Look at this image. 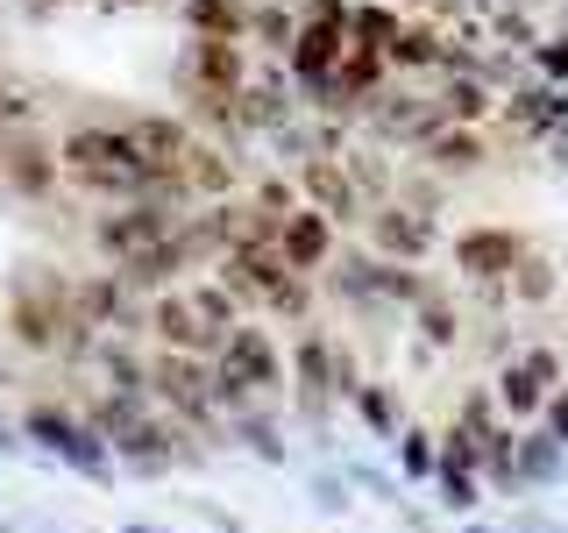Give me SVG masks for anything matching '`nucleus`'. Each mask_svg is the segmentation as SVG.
I'll use <instances>...</instances> for the list:
<instances>
[{
	"instance_id": "obj_33",
	"label": "nucleus",
	"mask_w": 568,
	"mask_h": 533,
	"mask_svg": "<svg viewBox=\"0 0 568 533\" xmlns=\"http://www.w3.org/2000/svg\"><path fill=\"white\" fill-rule=\"evenodd\" d=\"M505 299H519V306H547V299H555V263H547L540 249H526V257L511 263V278H505Z\"/></svg>"
},
{
	"instance_id": "obj_12",
	"label": "nucleus",
	"mask_w": 568,
	"mask_h": 533,
	"mask_svg": "<svg viewBox=\"0 0 568 533\" xmlns=\"http://www.w3.org/2000/svg\"><path fill=\"white\" fill-rule=\"evenodd\" d=\"M171 86H178V100L185 93H242L248 86V43H200L192 36L185 58L171 64Z\"/></svg>"
},
{
	"instance_id": "obj_19",
	"label": "nucleus",
	"mask_w": 568,
	"mask_h": 533,
	"mask_svg": "<svg viewBox=\"0 0 568 533\" xmlns=\"http://www.w3.org/2000/svg\"><path fill=\"white\" fill-rule=\"evenodd\" d=\"M178 178H185L192 207H213V200H235V192H242V164L221 150V142H206V135H192V150H185V164H178Z\"/></svg>"
},
{
	"instance_id": "obj_15",
	"label": "nucleus",
	"mask_w": 568,
	"mask_h": 533,
	"mask_svg": "<svg viewBox=\"0 0 568 533\" xmlns=\"http://www.w3.org/2000/svg\"><path fill=\"white\" fill-rule=\"evenodd\" d=\"M292 185H298V207H313V213H327L334 228H363V200H355V185H348V171H342V157H306V164L292 171Z\"/></svg>"
},
{
	"instance_id": "obj_34",
	"label": "nucleus",
	"mask_w": 568,
	"mask_h": 533,
	"mask_svg": "<svg viewBox=\"0 0 568 533\" xmlns=\"http://www.w3.org/2000/svg\"><path fill=\"white\" fill-rule=\"evenodd\" d=\"M390 200H398V207H413L419 221H440V200H448V178H434L426 164H413V171H398Z\"/></svg>"
},
{
	"instance_id": "obj_10",
	"label": "nucleus",
	"mask_w": 568,
	"mask_h": 533,
	"mask_svg": "<svg viewBox=\"0 0 568 533\" xmlns=\"http://www.w3.org/2000/svg\"><path fill=\"white\" fill-rule=\"evenodd\" d=\"M284 370H292V391H298V420L327 434V413H334V334L327 328H298Z\"/></svg>"
},
{
	"instance_id": "obj_41",
	"label": "nucleus",
	"mask_w": 568,
	"mask_h": 533,
	"mask_svg": "<svg viewBox=\"0 0 568 533\" xmlns=\"http://www.w3.org/2000/svg\"><path fill=\"white\" fill-rule=\"evenodd\" d=\"M248 207L271 213V221H284V213H298V185H292V178H277V171H263L256 185H248Z\"/></svg>"
},
{
	"instance_id": "obj_53",
	"label": "nucleus",
	"mask_w": 568,
	"mask_h": 533,
	"mask_svg": "<svg viewBox=\"0 0 568 533\" xmlns=\"http://www.w3.org/2000/svg\"><path fill=\"white\" fill-rule=\"evenodd\" d=\"M114 8H150V0H114Z\"/></svg>"
},
{
	"instance_id": "obj_7",
	"label": "nucleus",
	"mask_w": 568,
	"mask_h": 533,
	"mask_svg": "<svg viewBox=\"0 0 568 533\" xmlns=\"http://www.w3.org/2000/svg\"><path fill=\"white\" fill-rule=\"evenodd\" d=\"M58 185H64L58 142H50V135H36L29 121L0 135V192H14V200L43 207V200H58Z\"/></svg>"
},
{
	"instance_id": "obj_21",
	"label": "nucleus",
	"mask_w": 568,
	"mask_h": 533,
	"mask_svg": "<svg viewBox=\"0 0 568 533\" xmlns=\"http://www.w3.org/2000/svg\"><path fill=\"white\" fill-rule=\"evenodd\" d=\"M121 129H129V142L142 150V171H178L185 150H192L185 114H135V121H121Z\"/></svg>"
},
{
	"instance_id": "obj_44",
	"label": "nucleus",
	"mask_w": 568,
	"mask_h": 533,
	"mask_svg": "<svg viewBox=\"0 0 568 533\" xmlns=\"http://www.w3.org/2000/svg\"><path fill=\"white\" fill-rule=\"evenodd\" d=\"M29 86L22 79H0V129H22V121H29Z\"/></svg>"
},
{
	"instance_id": "obj_30",
	"label": "nucleus",
	"mask_w": 568,
	"mask_h": 533,
	"mask_svg": "<svg viewBox=\"0 0 568 533\" xmlns=\"http://www.w3.org/2000/svg\"><path fill=\"white\" fill-rule=\"evenodd\" d=\"M405 29V8L398 0H355L348 8V43H369V50H390Z\"/></svg>"
},
{
	"instance_id": "obj_51",
	"label": "nucleus",
	"mask_w": 568,
	"mask_h": 533,
	"mask_svg": "<svg viewBox=\"0 0 568 533\" xmlns=\"http://www.w3.org/2000/svg\"><path fill=\"white\" fill-rule=\"evenodd\" d=\"M462 533H505V526H462Z\"/></svg>"
},
{
	"instance_id": "obj_39",
	"label": "nucleus",
	"mask_w": 568,
	"mask_h": 533,
	"mask_svg": "<svg viewBox=\"0 0 568 533\" xmlns=\"http://www.w3.org/2000/svg\"><path fill=\"white\" fill-rule=\"evenodd\" d=\"M306 497L327 512V520H348V512H355V484H348V470H334V462L306 476Z\"/></svg>"
},
{
	"instance_id": "obj_20",
	"label": "nucleus",
	"mask_w": 568,
	"mask_h": 533,
	"mask_svg": "<svg viewBox=\"0 0 568 533\" xmlns=\"http://www.w3.org/2000/svg\"><path fill=\"white\" fill-rule=\"evenodd\" d=\"M185 271H200V263H192V249L178 242V228H171V235H164V242H150L135 263H121V284H129L135 299H156V292H171V284L185 278Z\"/></svg>"
},
{
	"instance_id": "obj_35",
	"label": "nucleus",
	"mask_w": 568,
	"mask_h": 533,
	"mask_svg": "<svg viewBox=\"0 0 568 533\" xmlns=\"http://www.w3.org/2000/svg\"><path fill=\"white\" fill-rule=\"evenodd\" d=\"M426 484H434V497H440V505H448V512H476V505H484V476H476V470H462V462H434V476H426Z\"/></svg>"
},
{
	"instance_id": "obj_3",
	"label": "nucleus",
	"mask_w": 568,
	"mask_h": 533,
	"mask_svg": "<svg viewBox=\"0 0 568 533\" xmlns=\"http://www.w3.org/2000/svg\"><path fill=\"white\" fill-rule=\"evenodd\" d=\"M206 370H213V384H227V391H242V399H277V391H292V370H284V349H277V334L263 328V320H242V328H227L221 334V349L206 355Z\"/></svg>"
},
{
	"instance_id": "obj_52",
	"label": "nucleus",
	"mask_w": 568,
	"mask_h": 533,
	"mask_svg": "<svg viewBox=\"0 0 568 533\" xmlns=\"http://www.w3.org/2000/svg\"><path fill=\"white\" fill-rule=\"evenodd\" d=\"M129 533H164V526H142V520H135V526H129Z\"/></svg>"
},
{
	"instance_id": "obj_28",
	"label": "nucleus",
	"mask_w": 568,
	"mask_h": 533,
	"mask_svg": "<svg viewBox=\"0 0 568 533\" xmlns=\"http://www.w3.org/2000/svg\"><path fill=\"white\" fill-rule=\"evenodd\" d=\"M221 426H227V441H242V449H248V455H263L271 470H277L284 455H292V441H284V426H277L271 413H263V405H242V413H235V420H221Z\"/></svg>"
},
{
	"instance_id": "obj_46",
	"label": "nucleus",
	"mask_w": 568,
	"mask_h": 533,
	"mask_svg": "<svg viewBox=\"0 0 568 533\" xmlns=\"http://www.w3.org/2000/svg\"><path fill=\"white\" fill-rule=\"evenodd\" d=\"M398 8H413L419 22H440V29H455V22H462V0H398Z\"/></svg>"
},
{
	"instance_id": "obj_55",
	"label": "nucleus",
	"mask_w": 568,
	"mask_h": 533,
	"mask_svg": "<svg viewBox=\"0 0 568 533\" xmlns=\"http://www.w3.org/2000/svg\"><path fill=\"white\" fill-rule=\"evenodd\" d=\"M36 8H64V0H36Z\"/></svg>"
},
{
	"instance_id": "obj_43",
	"label": "nucleus",
	"mask_w": 568,
	"mask_h": 533,
	"mask_svg": "<svg viewBox=\"0 0 568 533\" xmlns=\"http://www.w3.org/2000/svg\"><path fill=\"white\" fill-rule=\"evenodd\" d=\"M369 378H363V355H355L348 342H334V399H355Z\"/></svg>"
},
{
	"instance_id": "obj_47",
	"label": "nucleus",
	"mask_w": 568,
	"mask_h": 533,
	"mask_svg": "<svg viewBox=\"0 0 568 533\" xmlns=\"http://www.w3.org/2000/svg\"><path fill=\"white\" fill-rule=\"evenodd\" d=\"M540 426H547V434H555L561 449H568V384H561V391H547V405H540Z\"/></svg>"
},
{
	"instance_id": "obj_23",
	"label": "nucleus",
	"mask_w": 568,
	"mask_h": 533,
	"mask_svg": "<svg viewBox=\"0 0 568 533\" xmlns=\"http://www.w3.org/2000/svg\"><path fill=\"white\" fill-rule=\"evenodd\" d=\"M434 100L448 107L455 129H484V121L497 114V93L476 79V71H448V79H434Z\"/></svg>"
},
{
	"instance_id": "obj_31",
	"label": "nucleus",
	"mask_w": 568,
	"mask_h": 533,
	"mask_svg": "<svg viewBox=\"0 0 568 533\" xmlns=\"http://www.w3.org/2000/svg\"><path fill=\"white\" fill-rule=\"evenodd\" d=\"M248 43H263V58H284V50L298 43V8L256 0V8H248Z\"/></svg>"
},
{
	"instance_id": "obj_6",
	"label": "nucleus",
	"mask_w": 568,
	"mask_h": 533,
	"mask_svg": "<svg viewBox=\"0 0 568 533\" xmlns=\"http://www.w3.org/2000/svg\"><path fill=\"white\" fill-rule=\"evenodd\" d=\"M178 221H185V213L164 207V200H129V207L100 213V221L85 228V235H93V257L106 263V271H121V263H135L150 242H164Z\"/></svg>"
},
{
	"instance_id": "obj_40",
	"label": "nucleus",
	"mask_w": 568,
	"mask_h": 533,
	"mask_svg": "<svg viewBox=\"0 0 568 533\" xmlns=\"http://www.w3.org/2000/svg\"><path fill=\"white\" fill-rule=\"evenodd\" d=\"M455 426H462V434H476V441H484L490 426H505V413H497V399H490V384H469V391H462Z\"/></svg>"
},
{
	"instance_id": "obj_4",
	"label": "nucleus",
	"mask_w": 568,
	"mask_h": 533,
	"mask_svg": "<svg viewBox=\"0 0 568 533\" xmlns=\"http://www.w3.org/2000/svg\"><path fill=\"white\" fill-rule=\"evenodd\" d=\"M363 142H377V150H426L440 129H448V107H440L426 86H405V79H390L384 93H369L363 100Z\"/></svg>"
},
{
	"instance_id": "obj_2",
	"label": "nucleus",
	"mask_w": 568,
	"mask_h": 533,
	"mask_svg": "<svg viewBox=\"0 0 568 533\" xmlns=\"http://www.w3.org/2000/svg\"><path fill=\"white\" fill-rule=\"evenodd\" d=\"M0 320H8V342L29 355H58L64 328H71V278L50 257H22L8 278V299H0Z\"/></svg>"
},
{
	"instance_id": "obj_14",
	"label": "nucleus",
	"mask_w": 568,
	"mask_h": 533,
	"mask_svg": "<svg viewBox=\"0 0 568 533\" xmlns=\"http://www.w3.org/2000/svg\"><path fill=\"white\" fill-rule=\"evenodd\" d=\"M142 334H150V349H171V355H213V349H221V334H213L206 320L192 313L185 284H171V292L150 299V313H142Z\"/></svg>"
},
{
	"instance_id": "obj_16",
	"label": "nucleus",
	"mask_w": 568,
	"mask_h": 533,
	"mask_svg": "<svg viewBox=\"0 0 568 533\" xmlns=\"http://www.w3.org/2000/svg\"><path fill=\"white\" fill-rule=\"evenodd\" d=\"M334 249H342V228H334L327 213L298 207V213H284V221H277V257H284V271H292V278H320Z\"/></svg>"
},
{
	"instance_id": "obj_29",
	"label": "nucleus",
	"mask_w": 568,
	"mask_h": 533,
	"mask_svg": "<svg viewBox=\"0 0 568 533\" xmlns=\"http://www.w3.org/2000/svg\"><path fill=\"white\" fill-rule=\"evenodd\" d=\"M348 405H355V420H363L377 441H398V434H405V399H398V384H377V378H369Z\"/></svg>"
},
{
	"instance_id": "obj_13",
	"label": "nucleus",
	"mask_w": 568,
	"mask_h": 533,
	"mask_svg": "<svg viewBox=\"0 0 568 533\" xmlns=\"http://www.w3.org/2000/svg\"><path fill=\"white\" fill-rule=\"evenodd\" d=\"M363 235H369V257H384V263H419L434 257V235H440V221H419L413 207H398V200H384V207H369L363 213Z\"/></svg>"
},
{
	"instance_id": "obj_11",
	"label": "nucleus",
	"mask_w": 568,
	"mask_h": 533,
	"mask_svg": "<svg viewBox=\"0 0 568 533\" xmlns=\"http://www.w3.org/2000/svg\"><path fill=\"white\" fill-rule=\"evenodd\" d=\"M284 278H292V271H284L277 242H235L221 263H213V284H221L242 313H263V299H271Z\"/></svg>"
},
{
	"instance_id": "obj_5",
	"label": "nucleus",
	"mask_w": 568,
	"mask_h": 533,
	"mask_svg": "<svg viewBox=\"0 0 568 533\" xmlns=\"http://www.w3.org/2000/svg\"><path fill=\"white\" fill-rule=\"evenodd\" d=\"M22 434H29L43 455H58L64 470L93 476V484H114V476H121V462L106 455V441L93 434V426H85L79 405H64V399H36L29 413H22Z\"/></svg>"
},
{
	"instance_id": "obj_27",
	"label": "nucleus",
	"mask_w": 568,
	"mask_h": 533,
	"mask_svg": "<svg viewBox=\"0 0 568 533\" xmlns=\"http://www.w3.org/2000/svg\"><path fill=\"white\" fill-rule=\"evenodd\" d=\"M555 476H568V449L547 434V426H526V434H519V497L540 491V484H555Z\"/></svg>"
},
{
	"instance_id": "obj_24",
	"label": "nucleus",
	"mask_w": 568,
	"mask_h": 533,
	"mask_svg": "<svg viewBox=\"0 0 568 533\" xmlns=\"http://www.w3.org/2000/svg\"><path fill=\"white\" fill-rule=\"evenodd\" d=\"M440 58H448V29H440V22H419V14H405L398 43L384 50L390 71H440Z\"/></svg>"
},
{
	"instance_id": "obj_54",
	"label": "nucleus",
	"mask_w": 568,
	"mask_h": 533,
	"mask_svg": "<svg viewBox=\"0 0 568 533\" xmlns=\"http://www.w3.org/2000/svg\"><path fill=\"white\" fill-rule=\"evenodd\" d=\"M0 384H8V355H0Z\"/></svg>"
},
{
	"instance_id": "obj_48",
	"label": "nucleus",
	"mask_w": 568,
	"mask_h": 533,
	"mask_svg": "<svg viewBox=\"0 0 568 533\" xmlns=\"http://www.w3.org/2000/svg\"><path fill=\"white\" fill-rule=\"evenodd\" d=\"M192 512H200V526H213V533H242V520H235V512H221L213 497H192Z\"/></svg>"
},
{
	"instance_id": "obj_25",
	"label": "nucleus",
	"mask_w": 568,
	"mask_h": 533,
	"mask_svg": "<svg viewBox=\"0 0 568 533\" xmlns=\"http://www.w3.org/2000/svg\"><path fill=\"white\" fill-rule=\"evenodd\" d=\"M342 171H348V185H355V200H363V207H384L390 185H398V164L377 157V142H348V150H342Z\"/></svg>"
},
{
	"instance_id": "obj_22",
	"label": "nucleus",
	"mask_w": 568,
	"mask_h": 533,
	"mask_svg": "<svg viewBox=\"0 0 568 533\" xmlns=\"http://www.w3.org/2000/svg\"><path fill=\"white\" fill-rule=\"evenodd\" d=\"M484 157H490V135H484V129H455V121H448V129H440V135L419 150V164L434 171V178H469Z\"/></svg>"
},
{
	"instance_id": "obj_36",
	"label": "nucleus",
	"mask_w": 568,
	"mask_h": 533,
	"mask_svg": "<svg viewBox=\"0 0 568 533\" xmlns=\"http://www.w3.org/2000/svg\"><path fill=\"white\" fill-rule=\"evenodd\" d=\"M185 299H192V313H200L213 334H227V328H242V320H248V313H242V306H235V299H227L213 278H192V284H185Z\"/></svg>"
},
{
	"instance_id": "obj_18",
	"label": "nucleus",
	"mask_w": 568,
	"mask_h": 533,
	"mask_svg": "<svg viewBox=\"0 0 568 533\" xmlns=\"http://www.w3.org/2000/svg\"><path fill=\"white\" fill-rule=\"evenodd\" d=\"M561 121H568V93H561V86H547V79H526L519 93L497 100V129L519 135V142H540L547 129H561Z\"/></svg>"
},
{
	"instance_id": "obj_49",
	"label": "nucleus",
	"mask_w": 568,
	"mask_h": 533,
	"mask_svg": "<svg viewBox=\"0 0 568 533\" xmlns=\"http://www.w3.org/2000/svg\"><path fill=\"white\" fill-rule=\"evenodd\" d=\"M540 150H547V164H568V121H561V129H547V135H540Z\"/></svg>"
},
{
	"instance_id": "obj_50",
	"label": "nucleus",
	"mask_w": 568,
	"mask_h": 533,
	"mask_svg": "<svg viewBox=\"0 0 568 533\" xmlns=\"http://www.w3.org/2000/svg\"><path fill=\"white\" fill-rule=\"evenodd\" d=\"M14 449H22V441H14V426L0 420V455H14Z\"/></svg>"
},
{
	"instance_id": "obj_9",
	"label": "nucleus",
	"mask_w": 568,
	"mask_h": 533,
	"mask_svg": "<svg viewBox=\"0 0 568 533\" xmlns=\"http://www.w3.org/2000/svg\"><path fill=\"white\" fill-rule=\"evenodd\" d=\"M142 313H150V299H135L121 271H93V278H71V320L93 334H121V342H135L142 334Z\"/></svg>"
},
{
	"instance_id": "obj_32",
	"label": "nucleus",
	"mask_w": 568,
	"mask_h": 533,
	"mask_svg": "<svg viewBox=\"0 0 568 533\" xmlns=\"http://www.w3.org/2000/svg\"><path fill=\"white\" fill-rule=\"evenodd\" d=\"M413 328H419V342L434 349V355H448L462 342V313H455V299L448 292H426L419 306H413Z\"/></svg>"
},
{
	"instance_id": "obj_8",
	"label": "nucleus",
	"mask_w": 568,
	"mask_h": 533,
	"mask_svg": "<svg viewBox=\"0 0 568 533\" xmlns=\"http://www.w3.org/2000/svg\"><path fill=\"white\" fill-rule=\"evenodd\" d=\"M547 391H561V355L547 342H526V349H511V363H497V391H490V399H497L505 420H540Z\"/></svg>"
},
{
	"instance_id": "obj_45",
	"label": "nucleus",
	"mask_w": 568,
	"mask_h": 533,
	"mask_svg": "<svg viewBox=\"0 0 568 533\" xmlns=\"http://www.w3.org/2000/svg\"><path fill=\"white\" fill-rule=\"evenodd\" d=\"M348 484H363V491H377V505H405V497H398V476H384V470H369V462H355V470H348Z\"/></svg>"
},
{
	"instance_id": "obj_17",
	"label": "nucleus",
	"mask_w": 568,
	"mask_h": 533,
	"mask_svg": "<svg viewBox=\"0 0 568 533\" xmlns=\"http://www.w3.org/2000/svg\"><path fill=\"white\" fill-rule=\"evenodd\" d=\"M526 257V242L511 235V228H462L455 235V271L469 278V284H505L511 278V263Z\"/></svg>"
},
{
	"instance_id": "obj_1",
	"label": "nucleus",
	"mask_w": 568,
	"mask_h": 533,
	"mask_svg": "<svg viewBox=\"0 0 568 533\" xmlns=\"http://www.w3.org/2000/svg\"><path fill=\"white\" fill-rule=\"evenodd\" d=\"M58 164H64V185L79 200H106V207L142 200V178H150L121 121H71L58 135Z\"/></svg>"
},
{
	"instance_id": "obj_38",
	"label": "nucleus",
	"mask_w": 568,
	"mask_h": 533,
	"mask_svg": "<svg viewBox=\"0 0 568 533\" xmlns=\"http://www.w3.org/2000/svg\"><path fill=\"white\" fill-rule=\"evenodd\" d=\"M390 449H398V476H405V484H426V476H434V426L405 420V434L390 441Z\"/></svg>"
},
{
	"instance_id": "obj_37",
	"label": "nucleus",
	"mask_w": 568,
	"mask_h": 533,
	"mask_svg": "<svg viewBox=\"0 0 568 533\" xmlns=\"http://www.w3.org/2000/svg\"><path fill=\"white\" fill-rule=\"evenodd\" d=\"M263 320H284V328H313V278H284L271 299H263Z\"/></svg>"
},
{
	"instance_id": "obj_26",
	"label": "nucleus",
	"mask_w": 568,
	"mask_h": 533,
	"mask_svg": "<svg viewBox=\"0 0 568 533\" xmlns=\"http://www.w3.org/2000/svg\"><path fill=\"white\" fill-rule=\"evenodd\" d=\"M185 29L200 43H248V0H185Z\"/></svg>"
},
{
	"instance_id": "obj_42",
	"label": "nucleus",
	"mask_w": 568,
	"mask_h": 533,
	"mask_svg": "<svg viewBox=\"0 0 568 533\" xmlns=\"http://www.w3.org/2000/svg\"><path fill=\"white\" fill-rule=\"evenodd\" d=\"M526 64H532V79H547V86L568 93V36H540V43L526 50Z\"/></svg>"
}]
</instances>
